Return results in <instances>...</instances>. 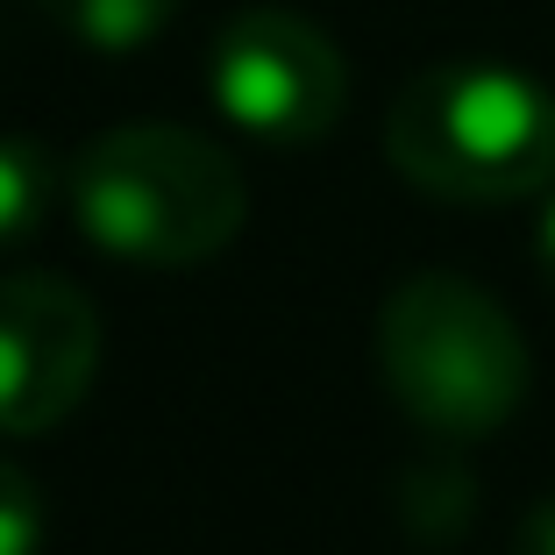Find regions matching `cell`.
<instances>
[{
    "mask_svg": "<svg viewBox=\"0 0 555 555\" xmlns=\"http://www.w3.org/2000/svg\"><path fill=\"white\" fill-rule=\"evenodd\" d=\"M100 371V307L57 271L0 278V435L36 441L86 406Z\"/></svg>",
    "mask_w": 555,
    "mask_h": 555,
    "instance_id": "cell-5",
    "label": "cell"
},
{
    "mask_svg": "<svg viewBox=\"0 0 555 555\" xmlns=\"http://www.w3.org/2000/svg\"><path fill=\"white\" fill-rule=\"evenodd\" d=\"M377 377L421 435L485 441L520 413L534 357L520 321L485 285L456 271H413L377 307Z\"/></svg>",
    "mask_w": 555,
    "mask_h": 555,
    "instance_id": "cell-3",
    "label": "cell"
},
{
    "mask_svg": "<svg viewBox=\"0 0 555 555\" xmlns=\"http://www.w3.org/2000/svg\"><path fill=\"white\" fill-rule=\"evenodd\" d=\"M385 157L406 185L456 207H499L555 185V93L491 57H449L399 86Z\"/></svg>",
    "mask_w": 555,
    "mask_h": 555,
    "instance_id": "cell-2",
    "label": "cell"
},
{
    "mask_svg": "<svg viewBox=\"0 0 555 555\" xmlns=\"http://www.w3.org/2000/svg\"><path fill=\"white\" fill-rule=\"evenodd\" d=\"M534 263H541V278L555 285V185H548V199H541V221H534Z\"/></svg>",
    "mask_w": 555,
    "mask_h": 555,
    "instance_id": "cell-10",
    "label": "cell"
},
{
    "mask_svg": "<svg viewBox=\"0 0 555 555\" xmlns=\"http://www.w3.org/2000/svg\"><path fill=\"white\" fill-rule=\"evenodd\" d=\"M57 207V157L36 135H0V249H22Z\"/></svg>",
    "mask_w": 555,
    "mask_h": 555,
    "instance_id": "cell-7",
    "label": "cell"
},
{
    "mask_svg": "<svg viewBox=\"0 0 555 555\" xmlns=\"http://www.w3.org/2000/svg\"><path fill=\"white\" fill-rule=\"evenodd\" d=\"M43 527H50V513H43L36 477L0 456V555H36L43 548Z\"/></svg>",
    "mask_w": 555,
    "mask_h": 555,
    "instance_id": "cell-8",
    "label": "cell"
},
{
    "mask_svg": "<svg viewBox=\"0 0 555 555\" xmlns=\"http://www.w3.org/2000/svg\"><path fill=\"white\" fill-rule=\"evenodd\" d=\"M43 15L72 36V43L100 50V57H129V50L157 43L179 15V0H43Z\"/></svg>",
    "mask_w": 555,
    "mask_h": 555,
    "instance_id": "cell-6",
    "label": "cell"
},
{
    "mask_svg": "<svg viewBox=\"0 0 555 555\" xmlns=\"http://www.w3.org/2000/svg\"><path fill=\"white\" fill-rule=\"evenodd\" d=\"M513 555H555V499H541V506H527L520 534H513Z\"/></svg>",
    "mask_w": 555,
    "mask_h": 555,
    "instance_id": "cell-9",
    "label": "cell"
},
{
    "mask_svg": "<svg viewBox=\"0 0 555 555\" xmlns=\"http://www.w3.org/2000/svg\"><path fill=\"white\" fill-rule=\"evenodd\" d=\"M65 199L100 257L143 271H185L221 257L249 221L243 164L179 121H129L93 135L65 171Z\"/></svg>",
    "mask_w": 555,
    "mask_h": 555,
    "instance_id": "cell-1",
    "label": "cell"
},
{
    "mask_svg": "<svg viewBox=\"0 0 555 555\" xmlns=\"http://www.w3.org/2000/svg\"><path fill=\"white\" fill-rule=\"evenodd\" d=\"M214 107L271 150L321 143L349 107V65L321 22L293 8H243L214 36Z\"/></svg>",
    "mask_w": 555,
    "mask_h": 555,
    "instance_id": "cell-4",
    "label": "cell"
}]
</instances>
